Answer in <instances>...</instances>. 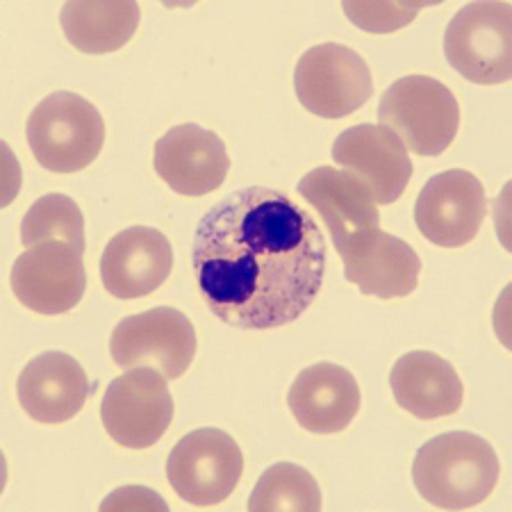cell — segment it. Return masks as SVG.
Wrapping results in <instances>:
<instances>
[{
	"mask_svg": "<svg viewBox=\"0 0 512 512\" xmlns=\"http://www.w3.org/2000/svg\"><path fill=\"white\" fill-rule=\"evenodd\" d=\"M203 303L239 330L299 319L326 274V239L312 214L269 187H244L205 214L192 246Z\"/></svg>",
	"mask_w": 512,
	"mask_h": 512,
	"instance_id": "cell-1",
	"label": "cell"
},
{
	"mask_svg": "<svg viewBox=\"0 0 512 512\" xmlns=\"http://www.w3.org/2000/svg\"><path fill=\"white\" fill-rule=\"evenodd\" d=\"M497 451L481 435L442 433L428 440L412 462V483L421 499L444 510H465L483 503L499 483Z\"/></svg>",
	"mask_w": 512,
	"mask_h": 512,
	"instance_id": "cell-2",
	"label": "cell"
},
{
	"mask_svg": "<svg viewBox=\"0 0 512 512\" xmlns=\"http://www.w3.org/2000/svg\"><path fill=\"white\" fill-rule=\"evenodd\" d=\"M26 137L39 167L53 173H76L101 155L105 121L87 98L53 92L30 112Z\"/></svg>",
	"mask_w": 512,
	"mask_h": 512,
	"instance_id": "cell-3",
	"label": "cell"
},
{
	"mask_svg": "<svg viewBox=\"0 0 512 512\" xmlns=\"http://www.w3.org/2000/svg\"><path fill=\"white\" fill-rule=\"evenodd\" d=\"M378 126L390 128L415 155L435 158L460 130L458 98L431 76H403L383 92Z\"/></svg>",
	"mask_w": 512,
	"mask_h": 512,
	"instance_id": "cell-4",
	"label": "cell"
},
{
	"mask_svg": "<svg viewBox=\"0 0 512 512\" xmlns=\"http://www.w3.org/2000/svg\"><path fill=\"white\" fill-rule=\"evenodd\" d=\"M444 55L462 78L501 85L512 78V10L508 3H469L444 32Z\"/></svg>",
	"mask_w": 512,
	"mask_h": 512,
	"instance_id": "cell-5",
	"label": "cell"
},
{
	"mask_svg": "<svg viewBox=\"0 0 512 512\" xmlns=\"http://www.w3.org/2000/svg\"><path fill=\"white\" fill-rule=\"evenodd\" d=\"M294 89L308 112L321 119H344L374 96V78L360 53L326 41L299 57Z\"/></svg>",
	"mask_w": 512,
	"mask_h": 512,
	"instance_id": "cell-6",
	"label": "cell"
},
{
	"mask_svg": "<svg viewBox=\"0 0 512 512\" xmlns=\"http://www.w3.org/2000/svg\"><path fill=\"white\" fill-rule=\"evenodd\" d=\"M198 340L185 312L169 305L119 321L112 330L110 353L121 369L153 367L169 381L185 376L196 358Z\"/></svg>",
	"mask_w": 512,
	"mask_h": 512,
	"instance_id": "cell-7",
	"label": "cell"
},
{
	"mask_svg": "<svg viewBox=\"0 0 512 512\" xmlns=\"http://www.w3.org/2000/svg\"><path fill=\"white\" fill-rule=\"evenodd\" d=\"M242 472V449L221 428H196L180 437L167 458L171 490L192 506H217L226 501Z\"/></svg>",
	"mask_w": 512,
	"mask_h": 512,
	"instance_id": "cell-8",
	"label": "cell"
},
{
	"mask_svg": "<svg viewBox=\"0 0 512 512\" xmlns=\"http://www.w3.org/2000/svg\"><path fill=\"white\" fill-rule=\"evenodd\" d=\"M169 378L158 369L135 367L107 385L101 403L105 433L123 449H148L162 440L173 421Z\"/></svg>",
	"mask_w": 512,
	"mask_h": 512,
	"instance_id": "cell-9",
	"label": "cell"
},
{
	"mask_svg": "<svg viewBox=\"0 0 512 512\" xmlns=\"http://www.w3.org/2000/svg\"><path fill=\"white\" fill-rule=\"evenodd\" d=\"M485 214L483 183L465 169H449L428 178L415 203L419 233L444 249H460L476 239Z\"/></svg>",
	"mask_w": 512,
	"mask_h": 512,
	"instance_id": "cell-10",
	"label": "cell"
},
{
	"mask_svg": "<svg viewBox=\"0 0 512 512\" xmlns=\"http://www.w3.org/2000/svg\"><path fill=\"white\" fill-rule=\"evenodd\" d=\"M10 285L16 299L37 315H64L76 308L85 294L82 253L62 242L32 246L14 260Z\"/></svg>",
	"mask_w": 512,
	"mask_h": 512,
	"instance_id": "cell-11",
	"label": "cell"
},
{
	"mask_svg": "<svg viewBox=\"0 0 512 512\" xmlns=\"http://www.w3.org/2000/svg\"><path fill=\"white\" fill-rule=\"evenodd\" d=\"M333 160L378 205H392L408 189L412 160L406 144L385 126L358 123L346 128L333 144Z\"/></svg>",
	"mask_w": 512,
	"mask_h": 512,
	"instance_id": "cell-12",
	"label": "cell"
},
{
	"mask_svg": "<svg viewBox=\"0 0 512 512\" xmlns=\"http://www.w3.org/2000/svg\"><path fill=\"white\" fill-rule=\"evenodd\" d=\"M299 194L319 212L340 258L381 230V212L358 180L335 167H317L299 180Z\"/></svg>",
	"mask_w": 512,
	"mask_h": 512,
	"instance_id": "cell-13",
	"label": "cell"
},
{
	"mask_svg": "<svg viewBox=\"0 0 512 512\" xmlns=\"http://www.w3.org/2000/svg\"><path fill=\"white\" fill-rule=\"evenodd\" d=\"M155 173L180 196H205L224 185L230 158L224 139L198 123L169 128L153 148Z\"/></svg>",
	"mask_w": 512,
	"mask_h": 512,
	"instance_id": "cell-14",
	"label": "cell"
},
{
	"mask_svg": "<svg viewBox=\"0 0 512 512\" xmlns=\"http://www.w3.org/2000/svg\"><path fill=\"white\" fill-rule=\"evenodd\" d=\"M173 269L169 237L151 226H130L107 242L101 280L114 299L132 301L160 289Z\"/></svg>",
	"mask_w": 512,
	"mask_h": 512,
	"instance_id": "cell-15",
	"label": "cell"
},
{
	"mask_svg": "<svg viewBox=\"0 0 512 512\" xmlns=\"http://www.w3.org/2000/svg\"><path fill=\"white\" fill-rule=\"evenodd\" d=\"M92 392L80 362L69 353L46 351L16 378V399L39 424H64L85 408Z\"/></svg>",
	"mask_w": 512,
	"mask_h": 512,
	"instance_id": "cell-16",
	"label": "cell"
},
{
	"mask_svg": "<svg viewBox=\"0 0 512 512\" xmlns=\"http://www.w3.org/2000/svg\"><path fill=\"white\" fill-rule=\"evenodd\" d=\"M360 385L349 369L335 362H315L294 378L287 406L299 426L315 435H333L349 428L360 410Z\"/></svg>",
	"mask_w": 512,
	"mask_h": 512,
	"instance_id": "cell-17",
	"label": "cell"
},
{
	"mask_svg": "<svg viewBox=\"0 0 512 512\" xmlns=\"http://www.w3.org/2000/svg\"><path fill=\"white\" fill-rule=\"evenodd\" d=\"M390 387L396 403L424 421L456 415L465 399L458 371L431 351L401 355L392 367Z\"/></svg>",
	"mask_w": 512,
	"mask_h": 512,
	"instance_id": "cell-18",
	"label": "cell"
},
{
	"mask_svg": "<svg viewBox=\"0 0 512 512\" xmlns=\"http://www.w3.org/2000/svg\"><path fill=\"white\" fill-rule=\"evenodd\" d=\"M344 278L362 294L378 299H401L417 289L421 260L408 242L378 230L351 255L342 258Z\"/></svg>",
	"mask_w": 512,
	"mask_h": 512,
	"instance_id": "cell-19",
	"label": "cell"
},
{
	"mask_svg": "<svg viewBox=\"0 0 512 512\" xmlns=\"http://www.w3.org/2000/svg\"><path fill=\"white\" fill-rule=\"evenodd\" d=\"M64 37L82 53H114L128 44L139 28V5L66 3L60 12Z\"/></svg>",
	"mask_w": 512,
	"mask_h": 512,
	"instance_id": "cell-20",
	"label": "cell"
},
{
	"mask_svg": "<svg viewBox=\"0 0 512 512\" xmlns=\"http://www.w3.org/2000/svg\"><path fill=\"white\" fill-rule=\"evenodd\" d=\"M251 512H319L321 490L317 478L294 462H278L253 487Z\"/></svg>",
	"mask_w": 512,
	"mask_h": 512,
	"instance_id": "cell-21",
	"label": "cell"
},
{
	"mask_svg": "<svg viewBox=\"0 0 512 512\" xmlns=\"http://www.w3.org/2000/svg\"><path fill=\"white\" fill-rule=\"evenodd\" d=\"M26 249L48 242L69 244L85 253V217L78 203L66 194H46L30 205L21 224Z\"/></svg>",
	"mask_w": 512,
	"mask_h": 512,
	"instance_id": "cell-22",
	"label": "cell"
},
{
	"mask_svg": "<svg viewBox=\"0 0 512 512\" xmlns=\"http://www.w3.org/2000/svg\"><path fill=\"white\" fill-rule=\"evenodd\" d=\"M424 3H344L342 10L360 30L392 32L415 19Z\"/></svg>",
	"mask_w": 512,
	"mask_h": 512,
	"instance_id": "cell-23",
	"label": "cell"
}]
</instances>
